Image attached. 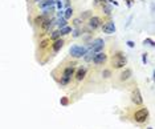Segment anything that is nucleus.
I'll return each mask as SVG.
<instances>
[{
    "instance_id": "4be33fe9",
    "label": "nucleus",
    "mask_w": 155,
    "mask_h": 129,
    "mask_svg": "<svg viewBox=\"0 0 155 129\" xmlns=\"http://www.w3.org/2000/svg\"><path fill=\"white\" fill-rule=\"evenodd\" d=\"M38 1H40V0H33V3H38Z\"/></svg>"
},
{
    "instance_id": "39448f33",
    "label": "nucleus",
    "mask_w": 155,
    "mask_h": 129,
    "mask_svg": "<svg viewBox=\"0 0 155 129\" xmlns=\"http://www.w3.org/2000/svg\"><path fill=\"white\" fill-rule=\"evenodd\" d=\"M107 60H109L107 53L103 51H101V52H97V53L94 55V57L92 59V63H93L95 67H101V65H105V64L107 63Z\"/></svg>"
},
{
    "instance_id": "7ed1b4c3",
    "label": "nucleus",
    "mask_w": 155,
    "mask_h": 129,
    "mask_svg": "<svg viewBox=\"0 0 155 129\" xmlns=\"http://www.w3.org/2000/svg\"><path fill=\"white\" fill-rule=\"evenodd\" d=\"M148 116H150V113H148V109L147 108H139V109L134 110L133 115H131V119H133L134 122H137V124L142 125L145 124V122H147L148 120Z\"/></svg>"
},
{
    "instance_id": "dca6fc26",
    "label": "nucleus",
    "mask_w": 155,
    "mask_h": 129,
    "mask_svg": "<svg viewBox=\"0 0 155 129\" xmlns=\"http://www.w3.org/2000/svg\"><path fill=\"white\" fill-rule=\"evenodd\" d=\"M55 22H56V24H57L60 28H62V27H65V25H68V20H65L64 17H57V20H55Z\"/></svg>"
},
{
    "instance_id": "1a4fd4ad",
    "label": "nucleus",
    "mask_w": 155,
    "mask_h": 129,
    "mask_svg": "<svg viewBox=\"0 0 155 129\" xmlns=\"http://www.w3.org/2000/svg\"><path fill=\"white\" fill-rule=\"evenodd\" d=\"M86 72H88V68H86L85 65H82V67H80V68H77L76 72H74V76H73L74 81H76V83H81L83 79H85Z\"/></svg>"
},
{
    "instance_id": "6ab92c4d",
    "label": "nucleus",
    "mask_w": 155,
    "mask_h": 129,
    "mask_svg": "<svg viewBox=\"0 0 155 129\" xmlns=\"http://www.w3.org/2000/svg\"><path fill=\"white\" fill-rule=\"evenodd\" d=\"M93 4L95 8H102L103 5H106V0H94Z\"/></svg>"
},
{
    "instance_id": "f257e3e1",
    "label": "nucleus",
    "mask_w": 155,
    "mask_h": 129,
    "mask_svg": "<svg viewBox=\"0 0 155 129\" xmlns=\"http://www.w3.org/2000/svg\"><path fill=\"white\" fill-rule=\"evenodd\" d=\"M76 65H77L76 61H72V63H69V61H64V64H62V67H61V75H60L61 77H60V80H58L60 87L65 88L72 83L74 72H76V69H77Z\"/></svg>"
},
{
    "instance_id": "2eb2a0df",
    "label": "nucleus",
    "mask_w": 155,
    "mask_h": 129,
    "mask_svg": "<svg viewBox=\"0 0 155 129\" xmlns=\"http://www.w3.org/2000/svg\"><path fill=\"white\" fill-rule=\"evenodd\" d=\"M58 31H60V33H61V36H66V35L72 33V28L69 27V25H65V27L60 28Z\"/></svg>"
},
{
    "instance_id": "f3484780",
    "label": "nucleus",
    "mask_w": 155,
    "mask_h": 129,
    "mask_svg": "<svg viewBox=\"0 0 155 129\" xmlns=\"http://www.w3.org/2000/svg\"><path fill=\"white\" fill-rule=\"evenodd\" d=\"M111 76H113V69H103V71H102V79H105V80H106V79H110V77H111Z\"/></svg>"
},
{
    "instance_id": "aec40b11",
    "label": "nucleus",
    "mask_w": 155,
    "mask_h": 129,
    "mask_svg": "<svg viewBox=\"0 0 155 129\" xmlns=\"http://www.w3.org/2000/svg\"><path fill=\"white\" fill-rule=\"evenodd\" d=\"M82 23H83V20L81 19V17H80V19H74V20H73V24L76 25L77 28H80V27H81V24H82Z\"/></svg>"
},
{
    "instance_id": "9d476101",
    "label": "nucleus",
    "mask_w": 155,
    "mask_h": 129,
    "mask_svg": "<svg viewBox=\"0 0 155 129\" xmlns=\"http://www.w3.org/2000/svg\"><path fill=\"white\" fill-rule=\"evenodd\" d=\"M101 28H102L103 33H106V35L115 33V24H114V22H113V20H107L106 23H102Z\"/></svg>"
},
{
    "instance_id": "ddd939ff",
    "label": "nucleus",
    "mask_w": 155,
    "mask_h": 129,
    "mask_svg": "<svg viewBox=\"0 0 155 129\" xmlns=\"http://www.w3.org/2000/svg\"><path fill=\"white\" fill-rule=\"evenodd\" d=\"M50 47H52V40H50L49 37H45V39H43L40 43H38V49H40V51L50 49Z\"/></svg>"
},
{
    "instance_id": "4468645a",
    "label": "nucleus",
    "mask_w": 155,
    "mask_h": 129,
    "mask_svg": "<svg viewBox=\"0 0 155 129\" xmlns=\"http://www.w3.org/2000/svg\"><path fill=\"white\" fill-rule=\"evenodd\" d=\"M64 44H65V40L64 39H57V40H55V42H52V51L55 52V53H57V52L60 51V49L64 47Z\"/></svg>"
},
{
    "instance_id": "412c9836",
    "label": "nucleus",
    "mask_w": 155,
    "mask_h": 129,
    "mask_svg": "<svg viewBox=\"0 0 155 129\" xmlns=\"http://www.w3.org/2000/svg\"><path fill=\"white\" fill-rule=\"evenodd\" d=\"M80 32H81V31H80V28H77L76 31H74V33H73V37H78L80 36Z\"/></svg>"
},
{
    "instance_id": "9b49d317",
    "label": "nucleus",
    "mask_w": 155,
    "mask_h": 129,
    "mask_svg": "<svg viewBox=\"0 0 155 129\" xmlns=\"http://www.w3.org/2000/svg\"><path fill=\"white\" fill-rule=\"evenodd\" d=\"M131 76H133V71H131L130 68H123L121 72H119L118 80L121 81V83H127V81L131 79Z\"/></svg>"
},
{
    "instance_id": "f03ea898",
    "label": "nucleus",
    "mask_w": 155,
    "mask_h": 129,
    "mask_svg": "<svg viewBox=\"0 0 155 129\" xmlns=\"http://www.w3.org/2000/svg\"><path fill=\"white\" fill-rule=\"evenodd\" d=\"M127 64V57L121 49H117L111 53L110 56V69H114V71H119V69L126 68Z\"/></svg>"
},
{
    "instance_id": "6e6552de",
    "label": "nucleus",
    "mask_w": 155,
    "mask_h": 129,
    "mask_svg": "<svg viewBox=\"0 0 155 129\" xmlns=\"http://www.w3.org/2000/svg\"><path fill=\"white\" fill-rule=\"evenodd\" d=\"M102 19H101L100 16H90L88 20V27L90 31H95V29H98L102 25Z\"/></svg>"
},
{
    "instance_id": "0eeeda50",
    "label": "nucleus",
    "mask_w": 155,
    "mask_h": 129,
    "mask_svg": "<svg viewBox=\"0 0 155 129\" xmlns=\"http://www.w3.org/2000/svg\"><path fill=\"white\" fill-rule=\"evenodd\" d=\"M131 102H133L135 107H142L143 105V97L141 95V90L137 87L131 90Z\"/></svg>"
},
{
    "instance_id": "a211bd4d",
    "label": "nucleus",
    "mask_w": 155,
    "mask_h": 129,
    "mask_svg": "<svg viewBox=\"0 0 155 129\" xmlns=\"http://www.w3.org/2000/svg\"><path fill=\"white\" fill-rule=\"evenodd\" d=\"M73 12H74V11H73V8H66V11H65V13H64V19L65 20H68V19H70V17L72 16H73Z\"/></svg>"
},
{
    "instance_id": "f8f14e48",
    "label": "nucleus",
    "mask_w": 155,
    "mask_h": 129,
    "mask_svg": "<svg viewBox=\"0 0 155 129\" xmlns=\"http://www.w3.org/2000/svg\"><path fill=\"white\" fill-rule=\"evenodd\" d=\"M55 4H56V0H40L37 3V7L41 8V10H46V8L55 7Z\"/></svg>"
},
{
    "instance_id": "20e7f679",
    "label": "nucleus",
    "mask_w": 155,
    "mask_h": 129,
    "mask_svg": "<svg viewBox=\"0 0 155 129\" xmlns=\"http://www.w3.org/2000/svg\"><path fill=\"white\" fill-rule=\"evenodd\" d=\"M86 52H88V47L85 45H73L69 49V55L73 59H81L85 56Z\"/></svg>"
},
{
    "instance_id": "423d86ee",
    "label": "nucleus",
    "mask_w": 155,
    "mask_h": 129,
    "mask_svg": "<svg viewBox=\"0 0 155 129\" xmlns=\"http://www.w3.org/2000/svg\"><path fill=\"white\" fill-rule=\"evenodd\" d=\"M103 47H105V42H103L101 37H97V39H94L93 42L88 45V49L89 51H93V52H101L103 49Z\"/></svg>"
}]
</instances>
